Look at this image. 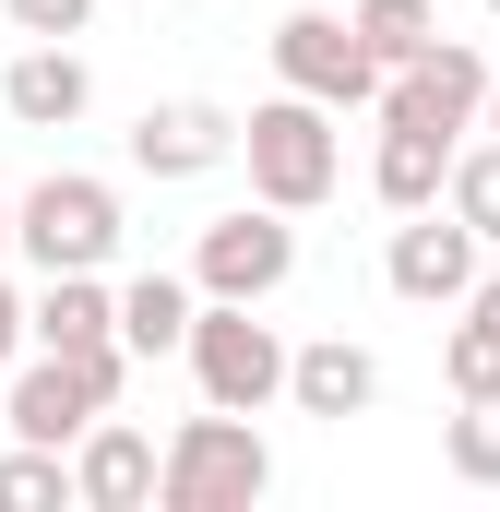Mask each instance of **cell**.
<instances>
[{"mask_svg": "<svg viewBox=\"0 0 500 512\" xmlns=\"http://www.w3.org/2000/svg\"><path fill=\"white\" fill-rule=\"evenodd\" d=\"M227 167H250V203H274V215H322L334 191H346V131H334V108H310V96H262L239 120V155Z\"/></svg>", "mask_w": 500, "mask_h": 512, "instance_id": "cell-1", "label": "cell"}, {"mask_svg": "<svg viewBox=\"0 0 500 512\" xmlns=\"http://www.w3.org/2000/svg\"><path fill=\"white\" fill-rule=\"evenodd\" d=\"M120 239H131L120 179H96V167H48L36 191H12V251L36 274H108Z\"/></svg>", "mask_w": 500, "mask_h": 512, "instance_id": "cell-2", "label": "cell"}, {"mask_svg": "<svg viewBox=\"0 0 500 512\" xmlns=\"http://www.w3.org/2000/svg\"><path fill=\"white\" fill-rule=\"evenodd\" d=\"M262 489H274V453L227 405H203V417H179L155 441V512H250Z\"/></svg>", "mask_w": 500, "mask_h": 512, "instance_id": "cell-3", "label": "cell"}, {"mask_svg": "<svg viewBox=\"0 0 500 512\" xmlns=\"http://www.w3.org/2000/svg\"><path fill=\"white\" fill-rule=\"evenodd\" d=\"M179 358H191L203 405H227V417L286 405V334L262 322V298H203V310H191V334H179Z\"/></svg>", "mask_w": 500, "mask_h": 512, "instance_id": "cell-4", "label": "cell"}, {"mask_svg": "<svg viewBox=\"0 0 500 512\" xmlns=\"http://www.w3.org/2000/svg\"><path fill=\"white\" fill-rule=\"evenodd\" d=\"M489 60H477V48H465V36H429V48H417V60H393V72H381V120L393 131H429V143H465V131H477V108H489Z\"/></svg>", "mask_w": 500, "mask_h": 512, "instance_id": "cell-5", "label": "cell"}, {"mask_svg": "<svg viewBox=\"0 0 500 512\" xmlns=\"http://www.w3.org/2000/svg\"><path fill=\"white\" fill-rule=\"evenodd\" d=\"M286 274H298V215H274V203H227V215L191 227V286L203 298H274Z\"/></svg>", "mask_w": 500, "mask_h": 512, "instance_id": "cell-6", "label": "cell"}, {"mask_svg": "<svg viewBox=\"0 0 500 512\" xmlns=\"http://www.w3.org/2000/svg\"><path fill=\"white\" fill-rule=\"evenodd\" d=\"M274 84L346 120V108L381 96V60H370V36H358L346 12H286V24H274Z\"/></svg>", "mask_w": 500, "mask_h": 512, "instance_id": "cell-7", "label": "cell"}, {"mask_svg": "<svg viewBox=\"0 0 500 512\" xmlns=\"http://www.w3.org/2000/svg\"><path fill=\"white\" fill-rule=\"evenodd\" d=\"M381 286H393V298H417V310H453V298L477 286V227H465L453 203L393 215V239H381Z\"/></svg>", "mask_w": 500, "mask_h": 512, "instance_id": "cell-8", "label": "cell"}, {"mask_svg": "<svg viewBox=\"0 0 500 512\" xmlns=\"http://www.w3.org/2000/svg\"><path fill=\"white\" fill-rule=\"evenodd\" d=\"M227 155H239V108H215V96H155L131 120V167L143 179H215Z\"/></svg>", "mask_w": 500, "mask_h": 512, "instance_id": "cell-9", "label": "cell"}, {"mask_svg": "<svg viewBox=\"0 0 500 512\" xmlns=\"http://www.w3.org/2000/svg\"><path fill=\"white\" fill-rule=\"evenodd\" d=\"M72 512H155V429H131L120 405L84 417V441H72Z\"/></svg>", "mask_w": 500, "mask_h": 512, "instance_id": "cell-10", "label": "cell"}, {"mask_svg": "<svg viewBox=\"0 0 500 512\" xmlns=\"http://www.w3.org/2000/svg\"><path fill=\"white\" fill-rule=\"evenodd\" d=\"M0 108L24 131H72L84 108H96V72H84V48L72 36H24L12 60H0Z\"/></svg>", "mask_w": 500, "mask_h": 512, "instance_id": "cell-11", "label": "cell"}, {"mask_svg": "<svg viewBox=\"0 0 500 512\" xmlns=\"http://www.w3.org/2000/svg\"><path fill=\"white\" fill-rule=\"evenodd\" d=\"M0 382H12V393H0V417H12V441H48V453H72V441H84V417H108V405L84 393V370H72L60 346H36V358H12Z\"/></svg>", "mask_w": 500, "mask_h": 512, "instance_id": "cell-12", "label": "cell"}, {"mask_svg": "<svg viewBox=\"0 0 500 512\" xmlns=\"http://www.w3.org/2000/svg\"><path fill=\"white\" fill-rule=\"evenodd\" d=\"M286 405H298V417H370L381 405V358L358 346V334L286 346Z\"/></svg>", "mask_w": 500, "mask_h": 512, "instance_id": "cell-13", "label": "cell"}, {"mask_svg": "<svg viewBox=\"0 0 500 512\" xmlns=\"http://www.w3.org/2000/svg\"><path fill=\"white\" fill-rule=\"evenodd\" d=\"M108 310H120V346H131V358H179L203 286H191V274H131V286H108Z\"/></svg>", "mask_w": 500, "mask_h": 512, "instance_id": "cell-14", "label": "cell"}, {"mask_svg": "<svg viewBox=\"0 0 500 512\" xmlns=\"http://www.w3.org/2000/svg\"><path fill=\"white\" fill-rule=\"evenodd\" d=\"M96 334H120L108 274H36V298H24V346H96Z\"/></svg>", "mask_w": 500, "mask_h": 512, "instance_id": "cell-15", "label": "cell"}, {"mask_svg": "<svg viewBox=\"0 0 500 512\" xmlns=\"http://www.w3.org/2000/svg\"><path fill=\"white\" fill-rule=\"evenodd\" d=\"M441 167H453V143H429V131H393V120H381V143H370V203H381V215L441 203Z\"/></svg>", "mask_w": 500, "mask_h": 512, "instance_id": "cell-16", "label": "cell"}, {"mask_svg": "<svg viewBox=\"0 0 500 512\" xmlns=\"http://www.w3.org/2000/svg\"><path fill=\"white\" fill-rule=\"evenodd\" d=\"M441 203L477 227V251H500V143H489V131H465V143H453V167H441Z\"/></svg>", "mask_w": 500, "mask_h": 512, "instance_id": "cell-17", "label": "cell"}, {"mask_svg": "<svg viewBox=\"0 0 500 512\" xmlns=\"http://www.w3.org/2000/svg\"><path fill=\"white\" fill-rule=\"evenodd\" d=\"M60 501H72V453L12 441V453H0V512H60Z\"/></svg>", "mask_w": 500, "mask_h": 512, "instance_id": "cell-18", "label": "cell"}, {"mask_svg": "<svg viewBox=\"0 0 500 512\" xmlns=\"http://www.w3.org/2000/svg\"><path fill=\"white\" fill-rule=\"evenodd\" d=\"M441 465L465 489H500V393H477L465 417H441Z\"/></svg>", "mask_w": 500, "mask_h": 512, "instance_id": "cell-19", "label": "cell"}, {"mask_svg": "<svg viewBox=\"0 0 500 512\" xmlns=\"http://www.w3.org/2000/svg\"><path fill=\"white\" fill-rule=\"evenodd\" d=\"M346 24L370 36V60H381V72H393V60H417V48L441 36V12H429V0H358Z\"/></svg>", "mask_w": 500, "mask_h": 512, "instance_id": "cell-20", "label": "cell"}, {"mask_svg": "<svg viewBox=\"0 0 500 512\" xmlns=\"http://www.w3.org/2000/svg\"><path fill=\"white\" fill-rule=\"evenodd\" d=\"M441 370H453V405H477V393H500V334H489V322H453Z\"/></svg>", "mask_w": 500, "mask_h": 512, "instance_id": "cell-21", "label": "cell"}, {"mask_svg": "<svg viewBox=\"0 0 500 512\" xmlns=\"http://www.w3.org/2000/svg\"><path fill=\"white\" fill-rule=\"evenodd\" d=\"M0 24H12V36H84L96 0H0Z\"/></svg>", "mask_w": 500, "mask_h": 512, "instance_id": "cell-22", "label": "cell"}, {"mask_svg": "<svg viewBox=\"0 0 500 512\" xmlns=\"http://www.w3.org/2000/svg\"><path fill=\"white\" fill-rule=\"evenodd\" d=\"M12 358H24V298L0 286V370H12Z\"/></svg>", "mask_w": 500, "mask_h": 512, "instance_id": "cell-23", "label": "cell"}, {"mask_svg": "<svg viewBox=\"0 0 500 512\" xmlns=\"http://www.w3.org/2000/svg\"><path fill=\"white\" fill-rule=\"evenodd\" d=\"M477 131H489V143H500V84H489V108H477Z\"/></svg>", "mask_w": 500, "mask_h": 512, "instance_id": "cell-24", "label": "cell"}, {"mask_svg": "<svg viewBox=\"0 0 500 512\" xmlns=\"http://www.w3.org/2000/svg\"><path fill=\"white\" fill-rule=\"evenodd\" d=\"M0 251H12V203H0Z\"/></svg>", "mask_w": 500, "mask_h": 512, "instance_id": "cell-25", "label": "cell"}, {"mask_svg": "<svg viewBox=\"0 0 500 512\" xmlns=\"http://www.w3.org/2000/svg\"><path fill=\"white\" fill-rule=\"evenodd\" d=\"M0 36H12V24H0Z\"/></svg>", "mask_w": 500, "mask_h": 512, "instance_id": "cell-26", "label": "cell"}, {"mask_svg": "<svg viewBox=\"0 0 500 512\" xmlns=\"http://www.w3.org/2000/svg\"><path fill=\"white\" fill-rule=\"evenodd\" d=\"M489 12H500V0H489Z\"/></svg>", "mask_w": 500, "mask_h": 512, "instance_id": "cell-27", "label": "cell"}]
</instances>
